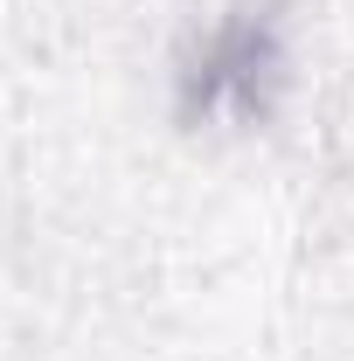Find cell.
I'll return each instance as SVG.
<instances>
[{
  "label": "cell",
  "instance_id": "6da1fadb",
  "mask_svg": "<svg viewBox=\"0 0 354 361\" xmlns=\"http://www.w3.org/2000/svg\"><path fill=\"white\" fill-rule=\"evenodd\" d=\"M285 77V42H278V14L264 7H236L209 28V42L181 63V118H257L271 90Z\"/></svg>",
  "mask_w": 354,
  "mask_h": 361
}]
</instances>
